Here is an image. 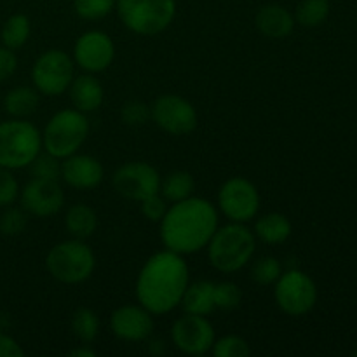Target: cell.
<instances>
[{
    "instance_id": "obj_34",
    "label": "cell",
    "mask_w": 357,
    "mask_h": 357,
    "mask_svg": "<svg viewBox=\"0 0 357 357\" xmlns=\"http://www.w3.org/2000/svg\"><path fill=\"white\" fill-rule=\"evenodd\" d=\"M20 183L13 171L0 167V208L13 206L20 199Z\"/></svg>"
},
{
    "instance_id": "obj_17",
    "label": "cell",
    "mask_w": 357,
    "mask_h": 357,
    "mask_svg": "<svg viewBox=\"0 0 357 357\" xmlns=\"http://www.w3.org/2000/svg\"><path fill=\"white\" fill-rule=\"evenodd\" d=\"M105 178L103 164L87 153H72L61 159V180L77 190H93Z\"/></svg>"
},
{
    "instance_id": "obj_11",
    "label": "cell",
    "mask_w": 357,
    "mask_h": 357,
    "mask_svg": "<svg viewBox=\"0 0 357 357\" xmlns=\"http://www.w3.org/2000/svg\"><path fill=\"white\" fill-rule=\"evenodd\" d=\"M150 119L157 128L171 136L190 135L197 128V110L194 105L178 94H162L150 107Z\"/></svg>"
},
{
    "instance_id": "obj_14",
    "label": "cell",
    "mask_w": 357,
    "mask_h": 357,
    "mask_svg": "<svg viewBox=\"0 0 357 357\" xmlns=\"http://www.w3.org/2000/svg\"><path fill=\"white\" fill-rule=\"evenodd\" d=\"M21 208L37 218L58 215L65 204V192L59 180L31 178L20 190Z\"/></svg>"
},
{
    "instance_id": "obj_10",
    "label": "cell",
    "mask_w": 357,
    "mask_h": 357,
    "mask_svg": "<svg viewBox=\"0 0 357 357\" xmlns=\"http://www.w3.org/2000/svg\"><path fill=\"white\" fill-rule=\"evenodd\" d=\"M260 204V192L246 178L232 176L220 187L218 209L229 222H251L257 218Z\"/></svg>"
},
{
    "instance_id": "obj_16",
    "label": "cell",
    "mask_w": 357,
    "mask_h": 357,
    "mask_svg": "<svg viewBox=\"0 0 357 357\" xmlns=\"http://www.w3.org/2000/svg\"><path fill=\"white\" fill-rule=\"evenodd\" d=\"M112 333L124 342H143L152 335L153 316L143 305H122L112 312Z\"/></svg>"
},
{
    "instance_id": "obj_28",
    "label": "cell",
    "mask_w": 357,
    "mask_h": 357,
    "mask_svg": "<svg viewBox=\"0 0 357 357\" xmlns=\"http://www.w3.org/2000/svg\"><path fill=\"white\" fill-rule=\"evenodd\" d=\"M282 274V265L278 258L264 257L255 261L251 267V278L258 286H272L275 284Z\"/></svg>"
},
{
    "instance_id": "obj_32",
    "label": "cell",
    "mask_w": 357,
    "mask_h": 357,
    "mask_svg": "<svg viewBox=\"0 0 357 357\" xmlns=\"http://www.w3.org/2000/svg\"><path fill=\"white\" fill-rule=\"evenodd\" d=\"M31 176L33 178H47V180H61V159L44 152L35 157L30 164Z\"/></svg>"
},
{
    "instance_id": "obj_12",
    "label": "cell",
    "mask_w": 357,
    "mask_h": 357,
    "mask_svg": "<svg viewBox=\"0 0 357 357\" xmlns=\"http://www.w3.org/2000/svg\"><path fill=\"white\" fill-rule=\"evenodd\" d=\"M160 178L159 171L149 162H126L119 167L112 178L115 192L129 201L142 202L149 195L157 194L160 190Z\"/></svg>"
},
{
    "instance_id": "obj_27",
    "label": "cell",
    "mask_w": 357,
    "mask_h": 357,
    "mask_svg": "<svg viewBox=\"0 0 357 357\" xmlns=\"http://www.w3.org/2000/svg\"><path fill=\"white\" fill-rule=\"evenodd\" d=\"M330 0H302L296 6L295 21L305 28H317L330 16Z\"/></svg>"
},
{
    "instance_id": "obj_31",
    "label": "cell",
    "mask_w": 357,
    "mask_h": 357,
    "mask_svg": "<svg viewBox=\"0 0 357 357\" xmlns=\"http://www.w3.org/2000/svg\"><path fill=\"white\" fill-rule=\"evenodd\" d=\"M0 216V234L6 237H17L24 232L28 225V213L23 208L7 206Z\"/></svg>"
},
{
    "instance_id": "obj_24",
    "label": "cell",
    "mask_w": 357,
    "mask_h": 357,
    "mask_svg": "<svg viewBox=\"0 0 357 357\" xmlns=\"http://www.w3.org/2000/svg\"><path fill=\"white\" fill-rule=\"evenodd\" d=\"M195 181L188 171H173L160 181V195L167 202H178L194 195Z\"/></svg>"
},
{
    "instance_id": "obj_38",
    "label": "cell",
    "mask_w": 357,
    "mask_h": 357,
    "mask_svg": "<svg viewBox=\"0 0 357 357\" xmlns=\"http://www.w3.org/2000/svg\"><path fill=\"white\" fill-rule=\"evenodd\" d=\"M24 356V351L21 345L14 340L10 335H6L0 331V357H21Z\"/></svg>"
},
{
    "instance_id": "obj_13",
    "label": "cell",
    "mask_w": 357,
    "mask_h": 357,
    "mask_svg": "<svg viewBox=\"0 0 357 357\" xmlns=\"http://www.w3.org/2000/svg\"><path fill=\"white\" fill-rule=\"evenodd\" d=\"M216 340L215 328L206 316L187 314L176 319L171 328V342L187 356H202L211 351Z\"/></svg>"
},
{
    "instance_id": "obj_6",
    "label": "cell",
    "mask_w": 357,
    "mask_h": 357,
    "mask_svg": "<svg viewBox=\"0 0 357 357\" xmlns=\"http://www.w3.org/2000/svg\"><path fill=\"white\" fill-rule=\"evenodd\" d=\"M45 268L63 284H80L94 274L96 257L82 239L61 241L49 250Z\"/></svg>"
},
{
    "instance_id": "obj_8",
    "label": "cell",
    "mask_w": 357,
    "mask_h": 357,
    "mask_svg": "<svg viewBox=\"0 0 357 357\" xmlns=\"http://www.w3.org/2000/svg\"><path fill=\"white\" fill-rule=\"evenodd\" d=\"M75 63L61 49H49L35 59L31 66V82L44 96H61L75 77Z\"/></svg>"
},
{
    "instance_id": "obj_23",
    "label": "cell",
    "mask_w": 357,
    "mask_h": 357,
    "mask_svg": "<svg viewBox=\"0 0 357 357\" xmlns=\"http://www.w3.org/2000/svg\"><path fill=\"white\" fill-rule=\"evenodd\" d=\"M65 227L68 234L75 239L86 241L87 237L93 236L96 232L98 227V215L89 204L84 202H77V204L70 206L65 216Z\"/></svg>"
},
{
    "instance_id": "obj_15",
    "label": "cell",
    "mask_w": 357,
    "mask_h": 357,
    "mask_svg": "<svg viewBox=\"0 0 357 357\" xmlns=\"http://www.w3.org/2000/svg\"><path fill=\"white\" fill-rule=\"evenodd\" d=\"M114 59V40L101 30L86 31L73 44V63L87 73L105 72Z\"/></svg>"
},
{
    "instance_id": "obj_22",
    "label": "cell",
    "mask_w": 357,
    "mask_h": 357,
    "mask_svg": "<svg viewBox=\"0 0 357 357\" xmlns=\"http://www.w3.org/2000/svg\"><path fill=\"white\" fill-rule=\"evenodd\" d=\"M40 103V93L33 86H17L3 98V108L13 119H28Z\"/></svg>"
},
{
    "instance_id": "obj_30",
    "label": "cell",
    "mask_w": 357,
    "mask_h": 357,
    "mask_svg": "<svg viewBox=\"0 0 357 357\" xmlns=\"http://www.w3.org/2000/svg\"><path fill=\"white\" fill-rule=\"evenodd\" d=\"M117 0H73V9L82 20H103L115 10Z\"/></svg>"
},
{
    "instance_id": "obj_4",
    "label": "cell",
    "mask_w": 357,
    "mask_h": 357,
    "mask_svg": "<svg viewBox=\"0 0 357 357\" xmlns=\"http://www.w3.org/2000/svg\"><path fill=\"white\" fill-rule=\"evenodd\" d=\"M42 152V132L26 119L0 122V167L16 171L28 167Z\"/></svg>"
},
{
    "instance_id": "obj_37",
    "label": "cell",
    "mask_w": 357,
    "mask_h": 357,
    "mask_svg": "<svg viewBox=\"0 0 357 357\" xmlns=\"http://www.w3.org/2000/svg\"><path fill=\"white\" fill-rule=\"evenodd\" d=\"M17 70V56L14 54L13 49L0 45V84L6 82L7 79L14 75Z\"/></svg>"
},
{
    "instance_id": "obj_2",
    "label": "cell",
    "mask_w": 357,
    "mask_h": 357,
    "mask_svg": "<svg viewBox=\"0 0 357 357\" xmlns=\"http://www.w3.org/2000/svg\"><path fill=\"white\" fill-rule=\"evenodd\" d=\"M159 225L164 248L187 257L206 250L220 227L218 208L208 199L190 195L173 202Z\"/></svg>"
},
{
    "instance_id": "obj_3",
    "label": "cell",
    "mask_w": 357,
    "mask_h": 357,
    "mask_svg": "<svg viewBox=\"0 0 357 357\" xmlns=\"http://www.w3.org/2000/svg\"><path fill=\"white\" fill-rule=\"evenodd\" d=\"M209 264L222 274H234L246 267L257 251V237L246 223L229 222L213 234L206 246Z\"/></svg>"
},
{
    "instance_id": "obj_40",
    "label": "cell",
    "mask_w": 357,
    "mask_h": 357,
    "mask_svg": "<svg viewBox=\"0 0 357 357\" xmlns=\"http://www.w3.org/2000/svg\"><path fill=\"white\" fill-rule=\"evenodd\" d=\"M354 356H357V351H356V352H354Z\"/></svg>"
},
{
    "instance_id": "obj_18",
    "label": "cell",
    "mask_w": 357,
    "mask_h": 357,
    "mask_svg": "<svg viewBox=\"0 0 357 357\" xmlns=\"http://www.w3.org/2000/svg\"><path fill=\"white\" fill-rule=\"evenodd\" d=\"M295 16L289 13L286 7L278 6V3H267L260 7L255 16V26L264 37L281 40V38L289 37L295 30Z\"/></svg>"
},
{
    "instance_id": "obj_36",
    "label": "cell",
    "mask_w": 357,
    "mask_h": 357,
    "mask_svg": "<svg viewBox=\"0 0 357 357\" xmlns=\"http://www.w3.org/2000/svg\"><path fill=\"white\" fill-rule=\"evenodd\" d=\"M139 206H142V215L145 216L146 220L155 223H159L167 211V201L160 195V192L145 197L139 202Z\"/></svg>"
},
{
    "instance_id": "obj_5",
    "label": "cell",
    "mask_w": 357,
    "mask_h": 357,
    "mask_svg": "<svg viewBox=\"0 0 357 357\" xmlns=\"http://www.w3.org/2000/svg\"><path fill=\"white\" fill-rule=\"evenodd\" d=\"M89 119L77 108H65L52 115L42 131V150L58 159L79 152L89 136Z\"/></svg>"
},
{
    "instance_id": "obj_39",
    "label": "cell",
    "mask_w": 357,
    "mask_h": 357,
    "mask_svg": "<svg viewBox=\"0 0 357 357\" xmlns=\"http://www.w3.org/2000/svg\"><path fill=\"white\" fill-rule=\"evenodd\" d=\"M91 344H82V347H77L70 352V356L73 357H94L96 356V351L89 347Z\"/></svg>"
},
{
    "instance_id": "obj_21",
    "label": "cell",
    "mask_w": 357,
    "mask_h": 357,
    "mask_svg": "<svg viewBox=\"0 0 357 357\" xmlns=\"http://www.w3.org/2000/svg\"><path fill=\"white\" fill-rule=\"evenodd\" d=\"M291 222L282 213H267L255 223V237L265 244H282L291 236Z\"/></svg>"
},
{
    "instance_id": "obj_19",
    "label": "cell",
    "mask_w": 357,
    "mask_h": 357,
    "mask_svg": "<svg viewBox=\"0 0 357 357\" xmlns=\"http://www.w3.org/2000/svg\"><path fill=\"white\" fill-rule=\"evenodd\" d=\"M68 94L73 108L84 112V114L96 112L105 100V89L101 82L94 77V73L87 72L73 77L68 87Z\"/></svg>"
},
{
    "instance_id": "obj_20",
    "label": "cell",
    "mask_w": 357,
    "mask_h": 357,
    "mask_svg": "<svg viewBox=\"0 0 357 357\" xmlns=\"http://www.w3.org/2000/svg\"><path fill=\"white\" fill-rule=\"evenodd\" d=\"M181 309L187 314H197V316H209L215 305V282L211 281H195L187 286L181 298Z\"/></svg>"
},
{
    "instance_id": "obj_7",
    "label": "cell",
    "mask_w": 357,
    "mask_h": 357,
    "mask_svg": "<svg viewBox=\"0 0 357 357\" xmlns=\"http://www.w3.org/2000/svg\"><path fill=\"white\" fill-rule=\"evenodd\" d=\"M115 10L129 31L153 37L173 23L176 0H117Z\"/></svg>"
},
{
    "instance_id": "obj_33",
    "label": "cell",
    "mask_w": 357,
    "mask_h": 357,
    "mask_svg": "<svg viewBox=\"0 0 357 357\" xmlns=\"http://www.w3.org/2000/svg\"><path fill=\"white\" fill-rule=\"evenodd\" d=\"M243 302V291L229 281L215 282V305L220 310H234Z\"/></svg>"
},
{
    "instance_id": "obj_26",
    "label": "cell",
    "mask_w": 357,
    "mask_h": 357,
    "mask_svg": "<svg viewBox=\"0 0 357 357\" xmlns=\"http://www.w3.org/2000/svg\"><path fill=\"white\" fill-rule=\"evenodd\" d=\"M72 333L80 344H93L100 335V317L87 307H80L72 314L70 321Z\"/></svg>"
},
{
    "instance_id": "obj_25",
    "label": "cell",
    "mask_w": 357,
    "mask_h": 357,
    "mask_svg": "<svg viewBox=\"0 0 357 357\" xmlns=\"http://www.w3.org/2000/svg\"><path fill=\"white\" fill-rule=\"evenodd\" d=\"M30 33H31L30 17L17 13L6 20V23H3L2 26V31H0V40H2V45L16 51V49L23 47V45L26 44L28 38H30Z\"/></svg>"
},
{
    "instance_id": "obj_35",
    "label": "cell",
    "mask_w": 357,
    "mask_h": 357,
    "mask_svg": "<svg viewBox=\"0 0 357 357\" xmlns=\"http://www.w3.org/2000/svg\"><path fill=\"white\" fill-rule=\"evenodd\" d=\"M121 119L124 124L138 128V126L146 124L150 121V107L139 100L128 101L121 110Z\"/></svg>"
},
{
    "instance_id": "obj_9",
    "label": "cell",
    "mask_w": 357,
    "mask_h": 357,
    "mask_svg": "<svg viewBox=\"0 0 357 357\" xmlns=\"http://www.w3.org/2000/svg\"><path fill=\"white\" fill-rule=\"evenodd\" d=\"M274 286L275 303L288 316L302 317L316 307L317 286L305 272L298 268H289L282 272Z\"/></svg>"
},
{
    "instance_id": "obj_29",
    "label": "cell",
    "mask_w": 357,
    "mask_h": 357,
    "mask_svg": "<svg viewBox=\"0 0 357 357\" xmlns=\"http://www.w3.org/2000/svg\"><path fill=\"white\" fill-rule=\"evenodd\" d=\"M211 352L215 357H248L251 354V347L239 335H225L215 340Z\"/></svg>"
},
{
    "instance_id": "obj_1",
    "label": "cell",
    "mask_w": 357,
    "mask_h": 357,
    "mask_svg": "<svg viewBox=\"0 0 357 357\" xmlns=\"http://www.w3.org/2000/svg\"><path fill=\"white\" fill-rule=\"evenodd\" d=\"M188 284L190 268L183 255L164 248L143 264L136 279V300L152 316H164L180 307Z\"/></svg>"
}]
</instances>
